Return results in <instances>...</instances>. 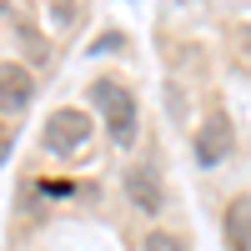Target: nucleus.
Returning a JSON list of instances; mask_svg holds the SVG:
<instances>
[{"label": "nucleus", "instance_id": "f257e3e1", "mask_svg": "<svg viewBox=\"0 0 251 251\" xmlns=\"http://www.w3.org/2000/svg\"><path fill=\"white\" fill-rule=\"evenodd\" d=\"M91 100L100 106V116H106V131H111V141L116 146H131L136 141V121H141V111H136V96L121 86V80H96L91 86Z\"/></svg>", "mask_w": 251, "mask_h": 251}, {"label": "nucleus", "instance_id": "f03ea898", "mask_svg": "<svg viewBox=\"0 0 251 251\" xmlns=\"http://www.w3.org/2000/svg\"><path fill=\"white\" fill-rule=\"evenodd\" d=\"M46 151L50 156H75L80 146L91 141V116L86 111H75V106H60V111H50V121H46Z\"/></svg>", "mask_w": 251, "mask_h": 251}, {"label": "nucleus", "instance_id": "7ed1b4c3", "mask_svg": "<svg viewBox=\"0 0 251 251\" xmlns=\"http://www.w3.org/2000/svg\"><path fill=\"white\" fill-rule=\"evenodd\" d=\"M226 151H231V121H226V116H211V121L196 131V161H201V166H221Z\"/></svg>", "mask_w": 251, "mask_h": 251}, {"label": "nucleus", "instance_id": "20e7f679", "mask_svg": "<svg viewBox=\"0 0 251 251\" xmlns=\"http://www.w3.org/2000/svg\"><path fill=\"white\" fill-rule=\"evenodd\" d=\"M30 91H35V80L25 66H0V111H25L30 106Z\"/></svg>", "mask_w": 251, "mask_h": 251}, {"label": "nucleus", "instance_id": "39448f33", "mask_svg": "<svg viewBox=\"0 0 251 251\" xmlns=\"http://www.w3.org/2000/svg\"><path fill=\"white\" fill-rule=\"evenodd\" d=\"M126 196H131V206L146 211V216L161 211V181L146 171V166H131V171H126Z\"/></svg>", "mask_w": 251, "mask_h": 251}, {"label": "nucleus", "instance_id": "423d86ee", "mask_svg": "<svg viewBox=\"0 0 251 251\" xmlns=\"http://www.w3.org/2000/svg\"><path fill=\"white\" fill-rule=\"evenodd\" d=\"M226 236L236 251H251V196H236L231 211H226Z\"/></svg>", "mask_w": 251, "mask_h": 251}, {"label": "nucleus", "instance_id": "0eeeda50", "mask_svg": "<svg viewBox=\"0 0 251 251\" xmlns=\"http://www.w3.org/2000/svg\"><path fill=\"white\" fill-rule=\"evenodd\" d=\"M146 251H191L181 236H171V231H151L146 236Z\"/></svg>", "mask_w": 251, "mask_h": 251}]
</instances>
